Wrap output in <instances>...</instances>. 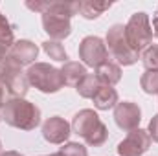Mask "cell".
Here are the masks:
<instances>
[{
  "mask_svg": "<svg viewBox=\"0 0 158 156\" xmlns=\"http://www.w3.org/2000/svg\"><path fill=\"white\" fill-rule=\"evenodd\" d=\"M101 88V83H99V79L96 77L94 74H86L85 77L79 81V84L76 86V90H77V94L81 97H94L96 96V92Z\"/></svg>",
  "mask_w": 158,
  "mask_h": 156,
  "instance_id": "cell-19",
  "label": "cell"
},
{
  "mask_svg": "<svg viewBox=\"0 0 158 156\" xmlns=\"http://www.w3.org/2000/svg\"><path fill=\"white\" fill-rule=\"evenodd\" d=\"M37 55H39V48H37V44H33L31 40H15L13 42V46L9 48V51H7V55H6V64H11V66H19V68H22V66H31V63L37 59ZM2 63V64H4Z\"/></svg>",
  "mask_w": 158,
  "mask_h": 156,
  "instance_id": "cell-8",
  "label": "cell"
},
{
  "mask_svg": "<svg viewBox=\"0 0 158 156\" xmlns=\"http://www.w3.org/2000/svg\"><path fill=\"white\" fill-rule=\"evenodd\" d=\"M61 74H63V79H64V84L77 86L79 81L85 77L88 72H86V66L85 64L76 63V61H66L64 66L61 68Z\"/></svg>",
  "mask_w": 158,
  "mask_h": 156,
  "instance_id": "cell-15",
  "label": "cell"
},
{
  "mask_svg": "<svg viewBox=\"0 0 158 156\" xmlns=\"http://www.w3.org/2000/svg\"><path fill=\"white\" fill-rule=\"evenodd\" d=\"M0 119H2V116H0Z\"/></svg>",
  "mask_w": 158,
  "mask_h": 156,
  "instance_id": "cell-30",
  "label": "cell"
},
{
  "mask_svg": "<svg viewBox=\"0 0 158 156\" xmlns=\"http://www.w3.org/2000/svg\"><path fill=\"white\" fill-rule=\"evenodd\" d=\"M2 119L20 130H33L40 123V109L24 97H9L2 109Z\"/></svg>",
  "mask_w": 158,
  "mask_h": 156,
  "instance_id": "cell-1",
  "label": "cell"
},
{
  "mask_svg": "<svg viewBox=\"0 0 158 156\" xmlns=\"http://www.w3.org/2000/svg\"><path fill=\"white\" fill-rule=\"evenodd\" d=\"M140 86L145 94H158V70H145L140 79Z\"/></svg>",
  "mask_w": 158,
  "mask_h": 156,
  "instance_id": "cell-21",
  "label": "cell"
},
{
  "mask_svg": "<svg viewBox=\"0 0 158 156\" xmlns=\"http://www.w3.org/2000/svg\"><path fill=\"white\" fill-rule=\"evenodd\" d=\"M59 154L61 156H88V151L85 145L76 143V142H68L64 143L61 149H59Z\"/></svg>",
  "mask_w": 158,
  "mask_h": 156,
  "instance_id": "cell-23",
  "label": "cell"
},
{
  "mask_svg": "<svg viewBox=\"0 0 158 156\" xmlns=\"http://www.w3.org/2000/svg\"><path fill=\"white\" fill-rule=\"evenodd\" d=\"M147 132H149L151 140L158 143V114H155V116L151 117V121H149V130H147Z\"/></svg>",
  "mask_w": 158,
  "mask_h": 156,
  "instance_id": "cell-24",
  "label": "cell"
},
{
  "mask_svg": "<svg viewBox=\"0 0 158 156\" xmlns=\"http://www.w3.org/2000/svg\"><path fill=\"white\" fill-rule=\"evenodd\" d=\"M42 50L46 51V55L53 61H59V63H66L68 59V53L64 50V46L59 42V40H44L42 42Z\"/></svg>",
  "mask_w": 158,
  "mask_h": 156,
  "instance_id": "cell-20",
  "label": "cell"
},
{
  "mask_svg": "<svg viewBox=\"0 0 158 156\" xmlns=\"http://www.w3.org/2000/svg\"><path fill=\"white\" fill-rule=\"evenodd\" d=\"M0 151H2V142H0Z\"/></svg>",
  "mask_w": 158,
  "mask_h": 156,
  "instance_id": "cell-29",
  "label": "cell"
},
{
  "mask_svg": "<svg viewBox=\"0 0 158 156\" xmlns=\"http://www.w3.org/2000/svg\"><path fill=\"white\" fill-rule=\"evenodd\" d=\"M42 28L53 40H63L72 33L70 18L53 13H42Z\"/></svg>",
  "mask_w": 158,
  "mask_h": 156,
  "instance_id": "cell-11",
  "label": "cell"
},
{
  "mask_svg": "<svg viewBox=\"0 0 158 156\" xmlns=\"http://www.w3.org/2000/svg\"><path fill=\"white\" fill-rule=\"evenodd\" d=\"M101 123H103V121L99 119V116H98L92 109H83V110H79L77 114L74 116V119H72V130L85 140V138H86L92 130H96Z\"/></svg>",
  "mask_w": 158,
  "mask_h": 156,
  "instance_id": "cell-12",
  "label": "cell"
},
{
  "mask_svg": "<svg viewBox=\"0 0 158 156\" xmlns=\"http://www.w3.org/2000/svg\"><path fill=\"white\" fill-rule=\"evenodd\" d=\"M0 81H2V64H0Z\"/></svg>",
  "mask_w": 158,
  "mask_h": 156,
  "instance_id": "cell-27",
  "label": "cell"
},
{
  "mask_svg": "<svg viewBox=\"0 0 158 156\" xmlns=\"http://www.w3.org/2000/svg\"><path fill=\"white\" fill-rule=\"evenodd\" d=\"M125 37H127L129 46L136 53L147 50L153 42V28L149 22V15L143 11L131 15L129 22L125 24Z\"/></svg>",
  "mask_w": 158,
  "mask_h": 156,
  "instance_id": "cell-3",
  "label": "cell"
},
{
  "mask_svg": "<svg viewBox=\"0 0 158 156\" xmlns=\"http://www.w3.org/2000/svg\"><path fill=\"white\" fill-rule=\"evenodd\" d=\"M72 134V125L59 116H52L48 117L42 123V138L50 143H64Z\"/></svg>",
  "mask_w": 158,
  "mask_h": 156,
  "instance_id": "cell-10",
  "label": "cell"
},
{
  "mask_svg": "<svg viewBox=\"0 0 158 156\" xmlns=\"http://www.w3.org/2000/svg\"><path fill=\"white\" fill-rule=\"evenodd\" d=\"M26 77L31 86L44 94H55L64 86V79L59 68L48 63H35L26 70Z\"/></svg>",
  "mask_w": 158,
  "mask_h": 156,
  "instance_id": "cell-2",
  "label": "cell"
},
{
  "mask_svg": "<svg viewBox=\"0 0 158 156\" xmlns=\"http://www.w3.org/2000/svg\"><path fill=\"white\" fill-rule=\"evenodd\" d=\"M114 121L121 130H134L138 129L140 121H142V110L136 103L131 101H121L114 107Z\"/></svg>",
  "mask_w": 158,
  "mask_h": 156,
  "instance_id": "cell-9",
  "label": "cell"
},
{
  "mask_svg": "<svg viewBox=\"0 0 158 156\" xmlns=\"http://www.w3.org/2000/svg\"><path fill=\"white\" fill-rule=\"evenodd\" d=\"M2 84L6 86L9 97H24L30 88L26 72H22V68L19 66H11L6 63L2 64Z\"/></svg>",
  "mask_w": 158,
  "mask_h": 156,
  "instance_id": "cell-7",
  "label": "cell"
},
{
  "mask_svg": "<svg viewBox=\"0 0 158 156\" xmlns=\"http://www.w3.org/2000/svg\"><path fill=\"white\" fill-rule=\"evenodd\" d=\"M151 147V136L143 129H134L131 130L123 142L118 143V154L119 156H142L145 154Z\"/></svg>",
  "mask_w": 158,
  "mask_h": 156,
  "instance_id": "cell-6",
  "label": "cell"
},
{
  "mask_svg": "<svg viewBox=\"0 0 158 156\" xmlns=\"http://www.w3.org/2000/svg\"><path fill=\"white\" fill-rule=\"evenodd\" d=\"M145 70H158V44H151L142 55Z\"/></svg>",
  "mask_w": 158,
  "mask_h": 156,
  "instance_id": "cell-22",
  "label": "cell"
},
{
  "mask_svg": "<svg viewBox=\"0 0 158 156\" xmlns=\"http://www.w3.org/2000/svg\"><path fill=\"white\" fill-rule=\"evenodd\" d=\"M96 77L99 79V83L103 86H114L121 79V68H119L118 63L109 59L107 63H103L101 66L96 68Z\"/></svg>",
  "mask_w": 158,
  "mask_h": 156,
  "instance_id": "cell-13",
  "label": "cell"
},
{
  "mask_svg": "<svg viewBox=\"0 0 158 156\" xmlns=\"http://www.w3.org/2000/svg\"><path fill=\"white\" fill-rule=\"evenodd\" d=\"M79 59L83 61L85 66H92V68L101 66L103 63L109 61L107 44L103 42V39L94 37V35L85 37L79 44Z\"/></svg>",
  "mask_w": 158,
  "mask_h": 156,
  "instance_id": "cell-5",
  "label": "cell"
},
{
  "mask_svg": "<svg viewBox=\"0 0 158 156\" xmlns=\"http://www.w3.org/2000/svg\"><path fill=\"white\" fill-rule=\"evenodd\" d=\"M50 156H61V154H59V153H55V154H50Z\"/></svg>",
  "mask_w": 158,
  "mask_h": 156,
  "instance_id": "cell-28",
  "label": "cell"
},
{
  "mask_svg": "<svg viewBox=\"0 0 158 156\" xmlns=\"http://www.w3.org/2000/svg\"><path fill=\"white\" fill-rule=\"evenodd\" d=\"M79 4L81 2H63V0L46 2V11L44 13H53V15H61V17L72 18L74 15L79 13Z\"/></svg>",
  "mask_w": 158,
  "mask_h": 156,
  "instance_id": "cell-17",
  "label": "cell"
},
{
  "mask_svg": "<svg viewBox=\"0 0 158 156\" xmlns=\"http://www.w3.org/2000/svg\"><path fill=\"white\" fill-rule=\"evenodd\" d=\"M92 101H94V107L98 110H109V109H114L118 105L119 97H118V92L112 86H103L101 84V88L96 92Z\"/></svg>",
  "mask_w": 158,
  "mask_h": 156,
  "instance_id": "cell-14",
  "label": "cell"
},
{
  "mask_svg": "<svg viewBox=\"0 0 158 156\" xmlns=\"http://www.w3.org/2000/svg\"><path fill=\"white\" fill-rule=\"evenodd\" d=\"M105 44H107V50L109 53L114 57V61L118 64H123V66H131L138 61L140 53H136L129 42H127V37H125V26L121 24H114L109 28L107 31V39H105Z\"/></svg>",
  "mask_w": 158,
  "mask_h": 156,
  "instance_id": "cell-4",
  "label": "cell"
},
{
  "mask_svg": "<svg viewBox=\"0 0 158 156\" xmlns=\"http://www.w3.org/2000/svg\"><path fill=\"white\" fill-rule=\"evenodd\" d=\"M112 4L110 2H96V0H83L81 4H79V13L85 17V18H88V20H94V18H98L99 15H103L109 7H110Z\"/></svg>",
  "mask_w": 158,
  "mask_h": 156,
  "instance_id": "cell-18",
  "label": "cell"
},
{
  "mask_svg": "<svg viewBox=\"0 0 158 156\" xmlns=\"http://www.w3.org/2000/svg\"><path fill=\"white\" fill-rule=\"evenodd\" d=\"M0 156H22V154L17 153V151H6V153H2Z\"/></svg>",
  "mask_w": 158,
  "mask_h": 156,
  "instance_id": "cell-26",
  "label": "cell"
},
{
  "mask_svg": "<svg viewBox=\"0 0 158 156\" xmlns=\"http://www.w3.org/2000/svg\"><path fill=\"white\" fill-rule=\"evenodd\" d=\"M153 30H155V31H153V35L158 39V13L155 15V18H153Z\"/></svg>",
  "mask_w": 158,
  "mask_h": 156,
  "instance_id": "cell-25",
  "label": "cell"
},
{
  "mask_svg": "<svg viewBox=\"0 0 158 156\" xmlns=\"http://www.w3.org/2000/svg\"><path fill=\"white\" fill-rule=\"evenodd\" d=\"M13 26L9 24V20L6 18V15L0 13V64L6 61V55L9 51V48L13 46Z\"/></svg>",
  "mask_w": 158,
  "mask_h": 156,
  "instance_id": "cell-16",
  "label": "cell"
}]
</instances>
